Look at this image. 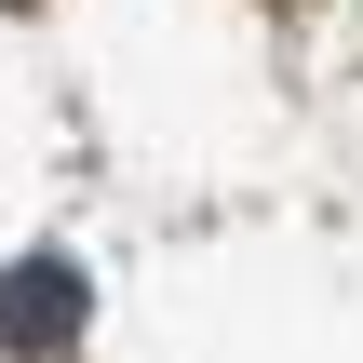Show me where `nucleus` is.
Returning <instances> with one entry per match:
<instances>
[{
    "instance_id": "1",
    "label": "nucleus",
    "mask_w": 363,
    "mask_h": 363,
    "mask_svg": "<svg viewBox=\"0 0 363 363\" xmlns=\"http://www.w3.org/2000/svg\"><path fill=\"white\" fill-rule=\"evenodd\" d=\"M54 323H67V269H27V283H13V337H27V350H40V337H54Z\"/></svg>"
}]
</instances>
